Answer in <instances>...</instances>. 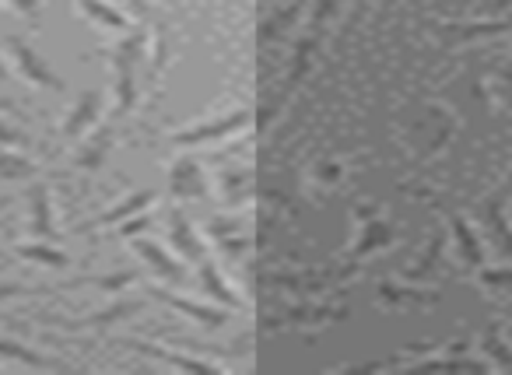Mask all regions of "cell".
I'll return each instance as SVG.
<instances>
[{"label":"cell","mask_w":512,"mask_h":375,"mask_svg":"<svg viewBox=\"0 0 512 375\" xmlns=\"http://www.w3.org/2000/svg\"><path fill=\"white\" fill-rule=\"evenodd\" d=\"M36 162L25 158L15 148H0V183H18V179H32L36 176Z\"/></svg>","instance_id":"9a60e30c"},{"label":"cell","mask_w":512,"mask_h":375,"mask_svg":"<svg viewBox=\"0 0 512 375\" xmlns=\"http://www.w3.org/2000/svg\"><path fill=\"white\" fill-rule=\"evenodd\" d=\"M134 249L144 256V260L151 263V270H158L162 277H172V281H179L183 277V267H179V260L172 253H165L158 242H151V239H141V242H134Z\"/></svg>","instance_id":"5bb4252c"},{"label":"cell","mask_w":512,"mask_h":375,"mask_svg":"<svg viewBox=\"0 0 512 375\" xmlns=\"http://www.w3.org/2000/svg\"><path fill=\"white\" fill-rule=\"evenodd\" d=\"M453 232H456V242H460L463 260H467L470 267H481V242L474 239V232H470L467 221H463V218H453Z\"/></svg>","instance_id":"7402d4cb"},{"label":"cell","mask_w":512,"mask_h":375,"mask_svg":"<svg viewBox=\"0 0 512 375\" xmlns=\"http://www.w3.org/2000/svg\"><path fill=\"white\" fill-rule=\"evenodd\" d=\"M81 8H85L95 22L109 25V29H123V15H116V11L109 8V4H102V0H81Z\"/></svg>","instance_id":"cb8c5ba5"},{"label":"cell","mask_w":512,"mask_h":375,"mask_svg":"<svg viewBox=\"0 0 512 375\" xmlns=\"http://www.w3.org/2000/svg\"><path fill=\"white\" fill-rule=\"evenodd\" d=\"M505 4H509V0H495V8H505Z\"/></svg>","instance_id":"4dcf8cb0"},{"label":"cell","mask_w":512,"mask_h":375,"mask_svg":"<svg viewBox=\"0 0 512 375\" xmlns=\"http://www.w3.org/2000/svg\"><path fill=\"white\" fill-rule=\"evenodd\" d=\"M144 53V36H130L120 50L113 53L116 67V120L130 113L137 106V85H134V67Z\"/></svg>","instance_id":"6da1fadb"},{"label":"cell","mask_w":512,"mask_h":375,"mask_svg":"<svg viewBox=\"0 0 512 375\" xmlns=\"http://www.w3.org/2000/svg\"><path fill=\"white\" fill-rule=\"evenodd\" d=\"M484 351L491 354L495 368H512V347H509V344H502L498 330H488V333H484Z\"/></svg>","instance_id":"603a6c76"},{"label":"cell","mask_w":512,"mask_h":375,"mask_svg":"<svg viewBox=\"0 0 512 375\" xmlns=\"http://www.w3.org/2000/svg\"><path fill=\"white\" fill-rule=\"evenodd\" d=\"M151 200H155V190L130 193V197H127V200H120V204H116L113 211H102L99 218H92L85 228H106V225H113V221H123V218H130V214L141 211V207H148Z\"/></svg>","instance_id":"4fadbf2b"},{"label":"cell","mask_w":512,"mask_h":375,"mask_svg":"<svg viewBox=\"0 0 512 375\" xmlns=\"http://www.w3.org/2000/svg\"><path fill=\"white\" fill-rule=\"evenodd\" d=\"M0 358L18 361V365H29V368H60L57 358H46V354L15 344V340H4V337H0Z\"/></svg>","instance_id":"2e32d148"},{"label":"cell","mask_w":512,"mask_h":375,"mask_svg":"<svg viewBox=\"0 0 512 375\" xmlns=\"http://www.w3.org/2000/svg\"><path fill=\"white\" fill-rule=\"evenodd\" d=\"M137 281V270H123V274H88V277H74L64 288H81V284H92V288H106V291H123L127 284Z\"/></svg>","instance_id":"d6986e66"},{"label":"cell","mask_w":512,"mask_h":375,"mask_svg":"<svg viewBox=\"0 0 512 375\" xmlns=\"http://www.w3.org/2000/svg\"><path fill=\"white\" fill-rule=\"evenodd\" d=\"M99 109H102V92H81L78 99H74L67 120H64V137H67V141H78V137H85L88 130L95 127V120H99Z\"/></svg>","instance_id":"52a82bcc"},{"label":"cell","mask_w":512,"mask_h":375,"mask_svg":"<svg viewBox=\"0 0 512 375\" xmlns=\"http://www.w3.org/2000/svg\"><path fill=\"white\" fill-rule=\"evenodd\" d=\"M505 193H512V179H509V186H505Z\"/></svg>","instance_id":"1f68e13d"},{"label":"cell","mask_w":512,"mask_h":375,"mask_svg":"<svg viewBox=\"0 0 512 375\" xmlns=\"http://www.w3.org/2000/svg\"><path fill=\"white\" fill-rule=\"evenodd\" d=\"M148 225H151V218H148V214H141V218H137V221H130V225H123L116 235H123V239H134L137 232H148Z\"/></svg>","instance_id":"f1b7e54d"},{"label":"cell","mask_w":512,"mask_h":375,"mask_svg":"<svg viewBox=\"0 0 512 375\" xmlns=\"http://www.w3.org/2000/svg\"><path fill=\"white\" fill-rule=\"evenodd\" d=\"M393 242V232L383 225V221H369V228L362 232V239H358V246H355V260H362L365 253H372V249H383V246H390Z\"/></svg>","instance_id":"ffe728a7"},{"label":"cell","mask_w":512,"mask_h":375,"mask_svg":"<svg viewBox=\"0 0 512 375\" xmlns=\"http://www.w3.org/2000/svg\"><path fill=\"white\" fill-rule=\"evenodd\" d=\"M11 57H15L18 71H22L36 88H50V92H64V88H67L64 78H60V74H53V67L46 64L43 57H36V53H32L25 43H18V39L11 43Z\"/></svg>","instance_id":"277c9868"},{"label":"cell","mask_w":512,"mask_h":375,"mask_svg":"<svg viewBox=\"0 0 512 375\" xmlns=\"http://www.w3.org/2000/svg\"><path fill=\"white\" fill-rule=\"evenodd\" d=\"M155 298H158V302H165V305H172L176 312H183V316L197 319V323H204V326H221L228 319V312L211 309V305H197V302H190V298L169 295V291H158L155 288Z\"/></svg>","instance_id":"ba28073f"},{"label":"cell","mask_w":512,"mask_h":375,"mask_svg":"<svg viewBox=\"0 0 512 375\" xmlns=\"http://www.w3.org/2000/svg\"><path fill=\"white\" fill-rule=\"evenodd\" d=\"M169 179H172V183H169L172 193H176V197H183V200L200 197V193H204V176H200V165L193 162V158H183V162L172 165Z\"/></svg>","instance_id":"9c48e42d"},{"label":"cell","mask_w":512,"mask_h":375,"mask_svg":"<svg viewBox=\"0 0 512 375\" xmlns=\"http://www.w3.org/2000/svg\"><path fill=\"white\" fill-rule=\"evenodd\" d=\"M481 281L488 288H512V270H481Z\"/></svg>","instance_id":"83f0119b"},{"label":"cell","mask_w":512,"mask_h":375,"mask_svg":"<svg viewBox=\"0 0 512 375\" xmlns=\"http://www.w3.org/2000/svg\"><path fill=\"white\" fill-rule=\"evenodd\" d=\"M484 221H488V228H491V235H495L498 249L512 256V228L505 225V218H502V197L488 200V207H484Z\"/></svg>","instance_id":"ac0fdd59"},{"label":"cell","mask_w":512,"mask_h":375,"mask_svg":"<svg viewBox=\"0 0 512 375\" xmlns=\"http://www.w3.org/2000/svg\"><path fill=\"white\" fill-rule=\"evenodd\" d=\"M246 127H249V109H235V113L218 116V120H211V123H197V127H190V130H176V134H169V141L179 144V148H193V144L221 141V137H228V134H239V130H246Z\"/></svg>","instance_id":"7a4b0ae2"},{"label":"cell","mask_w":512,"mask_h":375,"mask_svg":"<svg viewBox=\"0 0 512 375\" xmlns=\"http://www.w3.org/2000/svg\"><path fill=\"white\" fill-rule=\"evenodd\" d=\"M442 242H446V239H442V235H435L432 246H428V253H421L418 267H411V277H425L428 270L435 267V260H439V256H442Z\"/></svg>","instance_id":"484cf974"},{"label":"cell","mask_w":512,"mask_h":375,"mask_svg":"<svg viewBox=\"0 0 512 375\" xmlns=\"http://www.w3.org/2000/svg\"><path fill=\"white\" fill-rule=\"evenodd\" d=\"M123 347H134L137 354L144 358H155L169 368H183V372H221V365L214 361H204V358H186V354H176V351H165V347L151 344V340H123Z\"/></svg>","instance_id":"8992f818"},{"label":"cell","mask_w":512,"mask_h":375,"mask_svg":"<svg viewBox=\"0 0 512 375\" xmlns=\"http://www.w3.org/2000/svg\"><path fill=\"white\" fill-rule=\"evenodd\" d=\"M25 144H29V137L22 130H15L11 123L0 120V148H25Z\"/></svg>","instance_id":"4316f807"},{"label":"cell","mask_w":512,"mask_h":375,"mask_svg":"<svg viewBox=\"0 0 512 375\" xmlns=\"http://www.w3.org/2000/svg\"><path fill=\"white\" fill-rule=\"evenodd\" d=\"M200 288L207 291V295L214 298V302H221V305H228V309H239V295L232 291V284H225L221 281V274H218V263H211V260H200Z\"/></svg>","instance_id":"8fae6325"},{"label":"cell","mask_w":512,"mask_h":375,"mask_svg":"<svg viewBox=\"0 0 512 375\" xmlns=\"http://www.w3.org/2000/svg\"><path fill=\"white\" fill-rule=\"evenodd\" d=\"M211 235H214V242H218L221 249H225V253H239L242 249V239H239V232H235L232 225H225V221H211Z\"/></svg>","instance_id":"d4e9b609"},{"label":"cell","mask_w":512,"mask_h":375,"mask_svg":"<svg viewBox=\"0 0 512 375\" xmlns=\"http://www.w3.org/2000/svg\"><path fill=\"white\" fill-rule=\"evenodd\" d=\"M29 235H36L39 242H57L60 232L53 225V200H50V186L46 183H36L29 193Z\"/></svg>","instance_id":"5b68a950"},{"label":"cell","mask_w":512,"mask_h":375,"mask_svg":"<svg viewBox=\"0 0 512 375\" xmlns=\"http://www.w3.org/2000/svg\"><path fill=\"white\" fill-rule=\"evenodd\" d=\"M169 235H172V246H176L179 253L186 256V260H193V263L204 260V249H200V239H197V232H193L190 221H186V214H183V211H172Z\"/></svg>","instance_id":"30bf717a"},{"label":"cell","mask_w":512,"mask_h":375,"mask_svg":"<svg viewBox=\"0 0 512 375\" xmlns=\"http://www.w3.org/2000/svg\"><path fill=\"white\" fill-rule=\"evenodd\" d=\"M18 256L32 263H43V267H67V253L57 249L53 242H29V246H18Z\"/></svg>","instance_id":"e0dca14e"},{"label":"cell","mask_w":512,"mask_h":375,"mask_svg":"<svg viewBox=\"0 0 512 375\" xmlns=\"http://www.w3.org/2000/svg\"><path fill=\"white\" fill-rule=\"evenodd\" d=\"M8 4H15L22 15H32V11H39V0H8Z\"/></svg>","instance_id":"f546056e"},{"label":"cell","mask_w":512,"mask_h":375,"mask_svg":"<svg viewBox=\"0 0 512 375\" xmlns=\"http://www.w3.org/2000/svg\"><path fill=\"white\" fill-rule=\"evenodd\" d=\"M141 309H144V302H137V298H130V302L106 305V309L92 312V316H85V319H50V326H57V330H67V333L102 330V326H113V323H120V319L137 316V312H141Z\"/></svg>","instance_id":"3957f363"},{"label":"cell","mask_w":512,"mask_h":375,"mask_svg":"<svg viewBox=\"0 0 512 375\" xmlns=\"http://www.w3.org/2000/svg\"><path fill=\"white\" fill-rule=\"evenodd\" d=\"M109 148H113V127H99L92 137L85 141V148H81V155L74 158L78 162V169H88L95 172L102 162L109 158Z\"/></svg>","instance_id":"7c38bea8"},{"label":"cell","mask_w":512,"mask_h":375,"mask_svg":"<svg viewBox=\"0 0 512 375\" xmlns=\"http://www.w3.org/2000/svg\"><path fill=\"white\" fill-rule=\"evenodd\" d=\"M348 309H337V305H299V309H288L292 323H320V319H344Z\"/></svg>","instance_id":"44dd1931"}]
</instances>
